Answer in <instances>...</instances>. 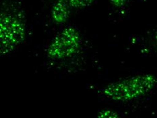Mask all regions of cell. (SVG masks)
Instances as JSON below:
<instances>
[{
  "mask_svg": "<svg viewBox=\"0 0 157 118\" xmlns=\"http://www.w3.org/2000/svg\"><path fill=\"white\" fill-rule=\"evenodd\" d=\"M69 4L73 7H84L91 4L92 0H68Z\"/></svg>",
  "mask_w": 157,
  "mask_h": 118,
  "instance_id": "cell-5",
  "label": "cell"
},
{
  "mask_svg": "<svg viewBox=\"0 0 157 118\" xmlns=\"http://www.w3.org/2000/svg\"><path fill=\"white\" fill-rule=\"evenodd\" d=\"M112 4L116 7H121L125 4L127 0H110Z\"/></svg>",
  "mask_w": 157,
  "mask_h": 118,
  "instance_id": "cell-7",
  "label": "cell"
},
{
  "mask_svg": "<svg viewBox=\"0 0 157 118\" xmlns=\"http://www.w3.org/2000/svg\"><path fill=\"white\" fill-rule=\"evenodd\" d=\"M68 6L62 2H59L56 4L52 11V16L57 23H63L68 17Z\"/></svg>",
  "mask_w": 157,
  "mask_h": 118,
  "instance_id": "cell-4",
  "label": "cell"
},
{
  "mask_svg": "<svg viewBox=\"0 0 157 118\" xmlns=\"http://www.w3.org/2000/svg\"><path fill=\"white\" fill-rule=\"evenodd\" d=\"M98 118H119L116 113L110 110H104L100 111Z\"/></svg>",
  "mask_w": 157,
  "mask_h": 118,
  "instance_id": "cell-6",
  "label": "cell"
},
{
  "mask_svg": "<svg viewBox=\"0 0 157 118\" xmlns=\"http://www.w3.org/2000/svg\"><path fill=\"white\" fill-rule=\"evenodd\" d=\"M81 40L80 35L74 28L64 29L52 41L48 48L49 57L60 60L72 57L80 48Z\"/></svg>",
  "mask_w": 157,
  "mask_h": 118,
  "instance_id": "cell-3",
  "label": "cell"
},
{
  "mask_svg": "<svg viewBox=\"0 0 157 118\" xmlns=\"http://www.w3.org/2000/svg\"><path fill=\"white\" fill-rule=\"evenodd\" d=\"M156 84L153 75L142 74L125 78L110 84L103 90L107 98L118 101H127L139 98L151 91Z\"/></svg>",
  "mask_w": 157,
  "mask_h": 118,
  "instance_id": "cell-1",
  "label": "cell"
},
{
  "mask_svg": "<svg viewBox=\"0 0 157 118\" xmlns=\"http://www.w3.org/2000/svg\"><path fill=\"white\" fill-rule=\"evenodd\" d=\"M25 25L22 19L13 13L0 14V55L14 50L24 40Z\"/></svg>",
  "mask_w": 157,
  "mask_h": 118,
  "instance_id": "cell-2",
  "label": "cell"
}]
</instances>
